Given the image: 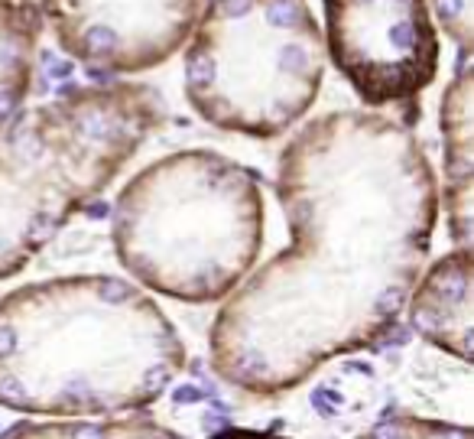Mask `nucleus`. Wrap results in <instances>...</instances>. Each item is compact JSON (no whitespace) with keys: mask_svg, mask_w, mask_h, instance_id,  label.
Wrapping results in <instances>:
<instances>
[{"mask_svg":"<svg viewBox=\"0 0 474 439\" xmlns=\"http://www.w3.org/2000/svg\"><path fill=\"white\" fill-rule=\"evenodd\" d=\"M416 117L370 108L302 124L276 163L290 244L211 323L218 378L253 397L299 387L399 323L429 261L439 183Z\"/></svg>","mask_w":474,"mask_h":439,"instance_id":"f257e3e1","label":"nucleus"},{"mask_svg":"<svg viewBox=\"0 0 474 439\" xmlns=\"http://www.w3.org/2000/svg\"><path fill=\"white\" fill-rule=\"evenodd\" d=\"M185 368L160 303L121 277L75 273L0 296V407L117 416L156 403Z\"/></svg>","mask_w":474,"mask_h":439,"instance_id":"f03ea898","label":"nucleus"},{"mask_svg":"<svg viewBox=\"0 0 474 439\" xmlns=\"http://www.w3.org/2000/svg\"><path fill=\"white\" fill-rule=\"evenodd\" d=\"M111 241L140 286L179 303L228 300L263 247L260 176L214 150H176L117 193Z\"/></svg>","mask_w":474,"mask_h":439,"instance_id":"7ed1b4c3","label":"nucleus"},{"mask_svg":"<svg viewBox=\"0 0 474 439\" xmlns=\"http://www.w3.org/2000/svg\"><path fill=\"white\" fill-rule=\"evenodd\" d=\"M166 117L153 85L75 88L0 131V280L104 193Z\"/></svg>","mask_w":474,"mask_h":439,"instance_id":"20e7f679","label":"nucleus"},{"mask_svg":"<svg viewBox=\"0 0 474 439\" xmlns=\"http://www.w3.org/2000/svg\"><path fill=\"white\" fill-rule=\"evenodd\" d=\"M182 53L195 114L257 140L296 127L325 78V43L309 0H211Z\"/></svg>","mask_w":474,"mask_h":439,"instance_id":"39448f33","label":"nucleus"},{"mask_svg":"<svg viewBox=\"0 0 474 439\" xmlns=\"http://www.w3.org/2000/svg\"><path fill=\"white\" fill-rule=\"evenodd\" d=\"M325 59L370 111L413 104L439 72L429 0H321Z\"/></svg>","mask_w":474,"mask_h":439,"instance_id":"423d86ee","label":"nucleus"},{"mask_svg":"<svg viewBox=\"0 0 474 439\" xmlns=\"http://www.w3.org/2000/svg\"><path fill=\"white\" fill-rule=\"evenodd\" d=\"M43 23L72 59L140 75L179 53L211 0H36Z\"/></svg>","mask_w":474,"mask_h":439,"instance_id":"0eeeda50","label":"nucleus"},{"mask_svg":"<svg viewBox=\"0 0 474 439\" xmlns=\"http://www.w3.org/2000/svg\"><path fill=\"white\" fill-rule=\"evenodd\" d=\"M471 306H474V264L471 247H455L419 273L406 316L422 342L439 352L471 362Z\"/></svg>","mask_w":474,"mask_h":439,"instance_id":"6e6552de","label":"nucleus"},{"mask_svg":"<svg viewBox=\"0 0 474 439\" xmlns=\"http://www.w3.org/2000/svg\"><path fill=\"white\" fill-rule=\"evenodd\" d=\"M445 208L458 247H471V69H461L442 98Z\"/></svg>","mask_w":474,"mask_h":439,"instance_id":"1a4fd4ad","label":"nucleus"},{"mask_svg":"<svg viewBox=\"0 0 474 439\" xmlns=\"http://www.w3.org/2000/svg\"><path fill=\"white\" fill-rule=\"evenodd\" d=\"M43 26L36 0H0V131H7L23 111L36 75Z\"/></svg>","mask_w":474,"mask_h":439,"instance_id":"9d476101","label":"nucleus"},{"mask_svg":"<svg viewBox=\"0 0 474 439\" xmlns=\"http://www.w3.org/2000/svg\"><path fill=\"white\" fill-rule=\"evenodd\" d=\"M0 439H185L146 413L55 416L46 423H16Z\"/></svg>","mask_w":474,"mask_h":439,"instance_id":"9b49d317","label":"nucleus"},{"mask_svg":"<svg viewBox=\"0 0 474 439\" xmlns=\"http://www.w3.org/2000/svg\"><path fill=\"white\" fill-rule=\"evenodd\" d=\"M354 439H474L471 426L445 423V420H429L416 413H390L370 423Z\"/></svg>","mask_w":474,"mask_h":439,"instance_id":"f8f14e48","label":"nucleus"},{"mask_svg":"<svg viewBox=\"0 0 474 439\" xmlns=\"http://www.w3.org/2000/svg\"><path fill=\"white\" fill-rule=\"evenodd\" d=\"M429 10H436V23L458 43L461 55L471 53V0H429Z\"/></svg>","mask_w":474,"mask_h":439,"instance_id":"ddd939ff","label":"nucleus"},{"mask_svg":"<svg viewBox=\"0 0 474 439\" xmlns=\"http://www.w3.org/2000/svg\"><path fill=\"white\" fill-rule=\"evenodd\" d=\"M214 439H286V436L260 433V430H231V433H221V436H214Z\"/></svg>","mask_w":474,"mask_h":439,"instance_id":"4468645a","label":"nucleus"}]
</instances>
